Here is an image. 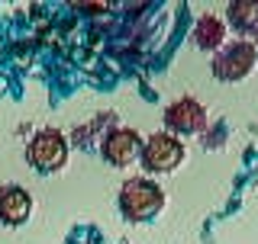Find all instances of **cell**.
I'll use <instances>...</instances> for the list:
<instances>
[{
  "mask_svg": "<svg viewBox=\"0 0 258 244\" xmlns=\"http://www.w3.org/2000/svg\"><path fill=\"white\" fill-rule=\"evenodd\" d=\"M165 206V193L155 180L149 177H129V180L119 186V212H123L129 222H145Z\"/></svg>",
  "mask_w": 258,
  "mask_h": 244,
  "instance_id": "1",
  "label": "cell"
},
{
  "mask_svg": "<svg viewBox=\"0 0 258 244\" xmlns=\"http://www.w3.org/2000/svg\"><path fill=\"white\" fill-rule=\"evenodd\" d=\"M258 64V45L248 42V39H239V42H226L220 52L213 55V77L223 80V84H236V80L248 77Z\"/></svg>",
  "mask_w": 258,
  "mask_h": 244,
  "instance_id": "2",
  "label": "cell"
},
{
  "mask_svg": "<svg viewBox=\"0 0 258 244\" xmlns=\"http://www.w3.org/2000/svg\"><path fill=\"white\" fill-rule=\"evenodd\" d=\"M139 164L152 174H171L184 164V145L181 138L171 132H155L142 142V154H139Z\"/></svg>",
  "mask_w": 258,
  "mask_h": 244,
  "instance_id": "3",
  "label": "cell"
},
{
  "mask_svg": "<svg viewBox=\"0 0 258 244\" xmlns=\"http://www.w3.org/2000/svg\"><path fill=\"white\" fill-rule=\"evenodd\" d=\"M26 158H29V164L36 170H42V174L61 170L64 161H68V138H64V132H58V129H39L26 145Z\"/></svg>",
  "mask_w": 258,
  "mask_h": 244,
  "instance_id": "4",
  "label": "cell"
},
{
  "mask_svg": "<svg viewBox=\"0 0 258 244\" xmlns=\"http://www.w3.org/2000/svg\"><path fill=\"white\" fill-rule=\"evenodd\" d=\"M142 154V135L129 126H116L100 138V158L110 167H129Z\"/></svg>",
  "mask_w": 258,
  "mask_h": 244,
  "instance_id": "5",
  "label": "cell"
},
{
  "mask_svg": "<svg viewBox=\"0 0 258 244\" xmlns=\"http://www.w3.org/2000/svg\"><path fill=\"white\" fill-rule=\"evenodd\" d=\"M207 109L204 103H197L194 96H181V100H174L171 106L165 109V132L171 135H197L207 129Z\"/></svg>",
  "mask_w": 258,
  "mask_h": 244,
  "instance_id": "6",
  "label": "cell"
},
{
  "mask_svg": "<svg viewBox=\"0 0 258 244\" xmlns=\"http://www.w3.org/2000/svg\"><path fill=\"white\" fill-rule=\"evenodd\" d=\"M190 39H194V45H197L200 52H213L216 55L226 45V39H229V26L223 23V16L204 13V16H197V23H194Z\"/></svg>",
  "mask_w": 258,
  "mask_h": 244,
  "instance_id": "7",
  "label": "cell"
},
{
  "mask_svg": "<svg viewBox=\"0 0 258 244\" xmlns=\"http://www.w3.org/2000/svg\"><path fill=\"white\" fill-rule=\"evenodd\" d=\"M32 212V199L29 193L23 190V186H0V222L16 228V225H23Z\"/></svg>",
  "mask_w": 258,
  "mask_h": 244,
  "instance_id": "8",
  "label": "cell"
},
{
  "mask_svg": "<svg viewBox=\"0 0 258 244\" xmlns=\"http://www.w3.org/2000/svg\"><path fill=\"white\" fill-rule=\"evenodd\" d=\"M226 20L242 36H258V0H229Z\"/></svg>",
  "mask_w": 258,
  "mask_h": 244,
  "instance_id": "9",
  "label": "cell"
},
{
  "mask_svg": "<svg viewBox=\"0 0 258 244\" xmlns=\"http://www.w3.org/2000/svg\"><path fill=\"white\" fill-rule=\"evenodd\" d=\"M110 129H116V116H113V112H100V116L91 119V122H87V129H81V132H91L94 138H103Z\"/></svg>",
  "mask_w": 258,
  "mask_h": 244,
  "instance_id": "10",
  "label": "cell"
},
{
  "mask_svg": "<svg viewBox=\"0 0 258 244\" xmlns=\"http://www.w3.org/2000/svg\"><path fill=\"white\" fill-rule=\"evenodd\" d=\"M75 10H81V13H91V16H97V13H103V10H107V4H75Z\"/></svg>",
  "mask_w": 258,
  "mask_h": 244,
  "instance_id": "11",
  "label": "cell"
}]
</instances>
